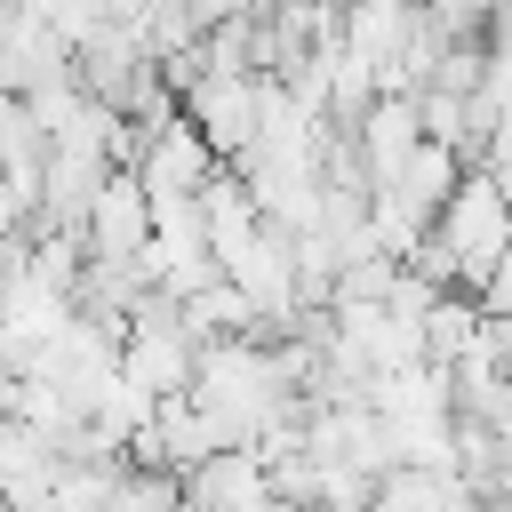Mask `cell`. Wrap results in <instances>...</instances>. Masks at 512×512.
Returning <instances> with one entry per match:
<instances>
[{"mask_svg":"<svg viewBox=\"0 0 512 512\" xmlns=\"http://www.w3.org/2000/svg\"><path fill=\"white\" fill-rule=\"evenodd\" d=\"M176 112L208 136V152L216 160H232L240 144H248V128H256V72H192L184 88H176Z\"/></svg>","mask_w":512,"mask_h":512,"instance_id":"1","label":"cell"},{"mask_svg":"<svg viewBox=\"0 0 512 512\" xmlns=\"http://www.w3.org/2000/svg\"><path fill=\"white\" fill-rule=\"evenodd\" d=\"M128 168H136V184H144V192H192V184L216 168V152H208V136L168 104V112H152V120H144V144H136V160H128Z\"/></svg>","mask_w":512,"mask_h":512,"instance_id":"2","label":"cell"}]
</instances>
